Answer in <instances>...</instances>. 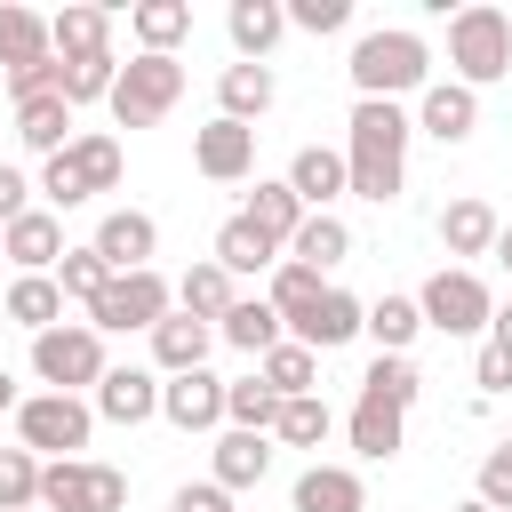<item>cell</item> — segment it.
Returning <instances> with one entry per match:
<instances>
[{
	"instance_id": "6da1fadb",
	"label": "cell",
	"mask_w": 512,
	"mask_h": 512,
	"mask_svg": "<svg viewBox=\"0 0 512 512\" xmlns=\"http://www.w3.org/2000/svg\"><path fill=\"white\" fill-rule=\"evenodd\" d=\"M352 136H344V192H360V200H400V176H408V136H416V120L400 112V104H352V120H344Z\"/></svg>"
},
{
	"instance_id": "7a4b0ae2",
	"label": "cell",
	"mask_w": 512,
	"mask_h": 512,
	"mask_svg": "<svg viewBox=\"0 0 512 512\" xmlns=\"http://www.w3.org/2000/svg\"><path fill=\"white\" fill-rule=\"evenodd\" d=\"M352 88L368 96V104H392V96H424L432 88V48L416 40V32H400V24H384V32H360V48H352Z\"/></svg>"
},
{
	"instance_id": "3957f363",
	"label": "cell",
	"mask_w": 512,
	"mask_h": 512,
	"mask_svg": "<svg viewBox=\"0 0 512 512\" xmlns=\"http://www.w3.org/2000/svg\"><path fill=\"white\" fill-rule=\"evenodd\" d=\"M448 64H456V80H464L472 96H480L488 80H504V72H512V16L488 8V0H480V8H456V16H448Z\"/></svg>"
},
{
	"instance_id": "277c9868",
	"label": "cell",
	"mask_w": 512,
	"mask_h": 512,
	"mask_svg": "<svg viewBox=\"0 0 512 512\" xmlns=\"http://www.w3.org/2000/svg\"><path fill=\"white\" fill-rule=\"evenodd\" d=\"M32 376L48 392H80V384H104V336L88 320H56L48 336H32Z\"/></svg>"
},
{
	"instance_id": "5b68a950",
	"label": "cell",
	"mask_w": 512,
	"mask_h": 512,
	"mask_svg": "<svg viewBox=\"0 0 512 512\" xmlns=\"http://www.w3.org/2000/svg\"><path fill=\"white\" fill-rule=\"evenodd\" d=\"M184 96V64L176 56H136V64H120V80H112V120L120 128H152V120H168V104Z\"/></svg>"
},
{
	"instance_id": "8992f818",
	"label": "cell",
	"mask_w": 512,
	"mask_h": 512,
	"mask_svg": "<svg viewBox=\"0 0 512 512\" xmlns=\"http://www.w3.org/2000/svg\"><path fill=\"white\" fill-rule=\"evenodd\" d=\"M16 432H24V448L32 456H72V448H88V432H96V408L88 400H72V392H40V400H16Z\"/></svg>"
},
{
	"instance_id": "52a82bcc",
	"label": "cell",
	"mask_w": 512,
	"mask_h": 512,
	"mask_svg": "<svg viewBox=\"0 0 512 512\" xmlns=\"http://www.w3.org/2000/svg\"><path fill=\"white\" fill-rule=\"evenodd\" d=\"M416 312H424V328H440V336H472V328H488L496 296H488V280H480V272L448 264V272H432V280H424Z\"/></svg>"
},
{
	"instance_id": "ba28073f",
	"label": "cell",
	"mask_w": 512,
	"mask_h": 512,
	"mask_svg": "<svg viewBox=\"0 0 512 512\" xmlns=\"http://www.w3.org/2000/svg\"><path fill=\"white\" fill-rule=\"evenodd\" d=\"M40 504H48V512H120V504H128V472L80 464V456L40 464Z\"/></svg>"
},
{
	"instance_id": "9c48e42d",
	"label": "cell",
	"mask_w": 512,
	"mask_h": 512,
	"mask_svg": "<svg viewBox=\"0 0 512 512\" xmlns=\"http://www.w3.org/2000/svg\"><path fill=\"white\" fill-rule=\"evenodd\" d=\"M168 280L160 272H112L104 288H96V304H88V328L104 336V328H160L168 320Z\"/></svg>"
},
{
	"instance_id": "30bf717a",
	"label": "cell",
	"mask_w": 512,
	"mask_h": 512,
	"mask_svg": "<svg viewBox=\"0 0 512 512\" xmlns=\"http://www.w3.org/2000/svg\"><path fill=\"white\" fill-rule=\"evenodd\" d=\"M88 248L104 256V272H152L160 232H152V216H144V208H112V216L96 224V240H88Z\"/></svg>"
},
{
	"instance_id": "8fae6325",
	"label": "cell",
	"mask_w": 512,
	"mask_h": 512,
	"mask_svg": "<svg viewBox=\"0 0 512 512\" xmlns=\"http://www.w3.org/2000/svg\"><path fill=\"white\" fill-rule=\"evenodd\" d=\"M416 128H424L432 144H464V136L480 128V96H472L464 80H432V88L416 96Z\"/></svg>"
},
{
	"instance_id": "7c38bea8",
	"label": "cell",
	"mask_w": 512,
	"mask_h": 512,
	"mask_svg": "<svg viewBox=\"0 0 512 512\" xmlns=\"http://www.w3.org/2000/svg\"><path fill=\"white\" fill-rule=\"evenodd\" d=\"M160 416H168L176 432H208V424H224V376H208V368L168 376V384H160Z\"/></svg>"
},
{
	"instance_id": "4fadbf2b",
	"label": "cell",
	"mask_w": 512,
	"mask_h": 512,
	"mask_svg": "<svg viewBox=\"0 0 512 512\" xmlns=\"http://www.w3.org/2000/svg\"><path fill=\"white\" fill-rule=\"evenodd\" d=\"M192 160H200V176H216V184H232V176H248L256 168V128H240V120H208L200 136H192Z\"/></svg>"
},
{
	"instance_id": "5bb4252c",
	"label": "cell",
	"mask_w": 512,
	"mask_h": 512,
	"mask_svg": "<svg viewBox=\"0 0 512 512\" xmlns=\"http://www.w3.org/2000/svg\"><path fill=\"white\" fill-rule=\"evenodd\" d=\"M288 192L304 200V216H328V200H344V152L304 144V152L288 160Z\"/></svg>"
},
{
	"instance_id": "9a60e30c",
	"label": "cell",
	"mask_w": 512,
	"mask_h": 512,
	"mask_svg": "<svg viewBox=\"0 0 512 512\" xmlns=\"http://www.w3.org/2000/svg\"><path fill=\"white\" fill-rule=\"evenodd\" d=\"M0 256H16L24 272H48V264H64V224L48 208H24L16 224H0Z\"/></svg>"
},
{
	"instance_id": "2e32d148",
	"label": "cell",
	"mask_w": 512,
	"mask_h": 512,
	"mask_svg": "<svg viewBox=\"0 0 512 512\" xmlns=\"http://www.w3.org/2000/svg\"><path fill=\"white\" fill-rule=\"evenodd\" d=\"M360 312H368L360 296L328 288V296H320V304L296 320V344H304V352H336V344H352V336H360Z\"/></svg>"
},
{
	"instance_id": "e0dca14e",
	"label": "cell",
	"mask_w": 512,
	"mask_h": 512,
	"mask_svg": "<svg viewBox=\"0 0 512 512\" xmlns=\"http://www.w3.org/2000/svg\"><path fill=\"white\" fill-rule=\"evenodd\" d=\"M296 512H368V488L344 464H304L296 472Z\"/></svg>"
},
{
	"instance_id": "ac0fdd59",
	"label": "cell",
	"mask_w": 512,
	"mask_h": 512,
	"mask_svg": "<svg viewBox=\"0 0 512 512\" xmlns=\"http://www.w3.org/2000/svg\"><path fill=\"white\" fill-rule=\"evenodd\" d=\"M104 40H112V8H56V16H48V48H56V64L104 56Z\"/></svg>"
},
{
	"instance_id": "d6986e66",
	"label": "cell",
	"mask_w": 512,
	"mask_h": 512,
	"mask_svg": "<svg viewBox=\"0 0 512 512\" xmlns=\"http://www.w3.org/2000/svg\"><path fill=\"white\" fill-rule=\"evenodd\" d=\"M224 32H232L240 64H264V48L288 32V8H280V0H232V8H224Z\"/></svg>"
},
{
	"instance_id": "ffe728a7",
	"label": "cell",
	"mask_w": 512,
	"mask_h": 512,
	"mask_svg": "<svg viewBox=\"0 0 512 512\" xmlns=\"http://www.w3.org/2000/svg\"><path fill=\"white\" fill-rule=\"evenodd\" d=\"M208 344H216V328L192 320V312H168V320L152 328V360H160L168 376H192V368L208 360Z\"/></svg>"
},
{
	"instance_id": "44dd1931",
	"label": "cell",
	"mask_w": 512,
	"mask_h": 512,
	"mask_svg": "<svg viewBox=\"0 0 512 512\" xmlns=\"http://www.w3.org/2000/svg\"><path fill=\"white\" fill-rule=\"evenodd\" d=\"M96 416H112V424H144V416H160V384H152L144 368H104V384H96Z\"/></svg>"
},
{
	"instance_id": "7402d4cb",
	"label": "cell",
	"mask_w": 512,
	"mask_h": 512,
	"mask_svg": "<svg viewBox=\"0 0 512 512\" xmlns=\"http://www.w3.org/2000/svg\"><path fill=\"white\" fill-rule=\"evenodd\" d=\"M240 216H248L272 248H288V240H296V224H304V200L288 192V176H272V184H256V192H248V208H240Z\"/></svg>"
},
{
	"instance_id": "603a6c76",
	"label": "cell",
	"mask_w": 512,
	"mask_h": 512,
	"mask_svg": "<svg viewBox=\"0 0 512 512\" xmlns=\"http://www.w3.org/2000/svg\"><path fill=\"white\" fill-rule=\"evenodd\" d=\"M264 472H272V440H264V432H224V440H216V488H224V496H232V488H256Z\"/></svg>"
},
{
	"instance_id": "cb8c5ba5",
	"label": "cell",
	"mask_w": 512,
	"mask_h": 512,
	"mask_svg": "<svg viewBox=\"0 0 512 512\" xmlns=\"http://www.w3.org/2000/svg\"><path fill=\"white\" fill-rule=\"evenodd\" d=\"M56 48H48V16H32V8H16V0H0V64L8 72H24V64H48Z\"/></svg>"
},
{
	"instance_id": "d4e9b609",
	"label": "cell",
	"mask_w": 512,
	"mask_h": 512,
	"mask_svg": "<svg viewBox=\"0 0 512 512\" xmlns=\"http://www.w3.org/2000/svg\"><path fill=\"white\" fill-rule=\"evenodd\" d=\"M128 32L144 40V56H176V40L192 32V8L184 0H136L128 8Z\"/></svg>"
},
{
	"instance_id": "484cf974",
	"label": "cell",
	"mask_w": 512,
	"mask_h": 512,
	"mask_svg": "<svg viewBox=\"0 0 512 512\" xmlns=\"http://www.w3.org/2000/svg\"><path fill=\"white\" fill-rule=\"evenodd\" d=\"M16 136H24L40 160H56V152L72 144V104H64V96H32V104H16Z\"/></svg>"
},
{
	"instance_id": "4316f807",
	"label": "cell",
	"mask_w": 512,
	"mask_h": 512,
	"mask_svg": "<svg viewBox=\"0 0 512 512\" xmlns=\"http://www.w3.org/2000/svg\"><path fill=\"white\" fill-rule=\"evenodd\" d=\"M440 240H448V256H488L496 248V208L488 200H448L440 208Z\"/></svg>"
},
{
	"instance_id": "83f0119b",
	"label": "cell",
	"mask_w": 512,
	"mask_h": 512,
	"mask_svg": "<svg viewBox=\"0 0 512 512\" xmlns=\"http://www.w3.org/2000/svg\"><path fill=\"white\" fill-rule=\"evenodd\" d=\"M8 320L32 328V336H48V328L64 320V288H56L48 272H16V288H8Z\"/></svg>"
},
{
	"instance_id": "f1b7e54d",
	"label": "cell",
	"mask_w": 512,
	"mask_h": 512,
	"mask_svg": "<svg viewBox=\"0 0 512 512\" xmlns=\"http://www.w3.org/2000/svg\"><path fill=\"white\" fill-rule=\"evenodd\" d=\"M216 336H224V344H240V352H256V360H264V352H272V344H280V312H272V304H264V296H232V312H224V320H216Z\"/></svg>"
},
{
	"instance_id": "f546056e",
	"label": "cell",
	"mask_w": 512,
	"mask_h": 512,
	"mask_svg": "<svg viewBox=\"0 0 512 512\" xmlns=\"http://www.w3.org/2000/svg\"><path fill=\"white\" fill-rule=\"evenodd\" d=\"M344 256H352L344 216H304L296 240H288V264H312V272H328V264H344Z\"/></svg>"
},
{
	"instance_id": "4dcf8cb0",
	"label": "cell",
	"mask_w": 512,
	"mask_h": 512,
	"mask_svg": "<svg viewBox=\"0 0 512 512\" xmlns=\"http://www.w3.org/2000/svg\"><path fill=\"white\" fill-rule=\"evenodd\" d=\"M176 304H184L192 320H208V328H216V320L232 312V272H224L216 256H208V264H192V272L176 280Z\"/></svg>"
},
{
	"instance_id": "1f68e13d",
	"label": "cell",
	"mask_w": 512,
	"mask_h": 512,
	"mask_svg": "<svg viewBox=\"0 0 512 512\" xmlns=\"http://www.w3.org/2000/svg\"><path fill=\"white\" fill-rule=\"evenodd\" d=\"M416 328H424L416 296H376V304L360 312V336H376V352H408V344H416Z\"/></svg>"
},
{
	"instance_id": "d6a6232c",
	"label": "cell",
	"mask_w": 512,
	"mask_h": 512,
	"mask_svg": "<svg viewBox=\"0 0 512 512\" xmlns=\"http://www.w3.org/2000/svg\"><path fill=\"white\" fill-rule=\"evenodd\" d=\"M256 376H264V392H272V400H304V392H312V376H320V360H312L304 344H272V352L256 360Z\"/></svg>"
},
{
	"instance_id": "836d02e7",
	"label": "cell",
	"mask_w": 512,
	"mask_h": 512,
	"mask_svg": "<svg viewBox=\"0 0 512 512\" xmlns=\"http://www.w3.org/2000/svg\"><path fill=\"white\" fill-rule=\"evenodd\" d=\"M352 448L368 456V464H384V456H400V408H384V400H352Z\"/></svg>"
},
{
	"instance_id": "e575fe53",
	"label": "cell",
	"mask_w": 512,
	"mask_h": 512,
	"mask_svg": "<svg viewBox=\"0 0 512 512\" xmlns=\"http://www.w3.org/2000/svg\"><path fill=\"white\" fill-rule=\"evenodd\" d=\"M216 96H224V120H240V128H248V120L272 104V72H264V64H224Z\"/></svg>"
},
{
	"instance_id": "d590c367",
	"label": "cell",
	"mask_w": 512,
	"mask_h": 512,
	"mask_svg": "<svg viewBox=\"0 0 512 512\" xmlns=\"http://www.w3.org/2000/svg\"><path fill=\"white\" fill-rule=\"evenodd\" d=\"M216 264H224V272L240 280V272H264V264H280V248H272V240H264V232L248 224V216H232V224L216 232Z\"/></svg>"
},
{
	"instance_id": "8d00e7d4",
	"label": "cell",
	"mask_w": 512,
	"mask_h": 512,
	"mask_svg": "<svg viewBox=\"0 0 512 512\" xmlns=\"http://www.w3.org/2000/svg\"><path fill=\"white\" fill-rule=\"evenodd\" d=\"M320 296H328V280H320L312 264H288V256H280V272H272V296H264V304H272V312H280V320L296 328V320H304V312H312Z\"/></svg>"
},
{
	"instance_id": "74e56055",
	"label": "cell",
	"mask_w": 512,
	"mask_h": 512,
	"mask_svg": "<svg viewBox=\"0 0 512 512\" xmlns=\"http://www.w3.org/2000/svg\"><path fill=\"white\" fill-rule=\"evenodd\" d=\"M360 392H368V400H384V408H400V416H408V400H416V392H424V376H416V368H408V352H376V360H368V376H360Z\"/></svg>"
},
{
	"instance_id": "f35d334b",
	"label": "cell",
	"mask_w": 512,
	"mask_h": 512,
	"mask_svg": "<svg viewBox=\"0 0 512 512\" xmlns=\"http://www.w3.org/2000/svg\"><path fill=\"white\" fill-rule=\"evenodd\" d=\"M112 80H120V56H112V48H104V56H80V64H56V96H64V104L112 96Z\"/></svg>"
},
{
	"instance_id": "ab89813d",
	"label": "cell",
	"mask_w": 512,
	"mask_h": 512,
	"mask_svg": "<svg viewBox=\"0 0 512 512\" xmlns=\"http://www.w3.org/2000/svg\"><path fill=\"white\" fill-rule=\"evenodd\" d=\"M272 432H280L288 448H320V440H328V400H320V392H304V400H280Z\"/></svg>"
},
{
	"instance_id": "60d3db41",
	"label": "cell",
	"mask_w": 512,
	"mask_h": 512,
	"mask_svg": "<svg viewBox=\"0 0 512 512\" xmlns=\"http://www.w3.org/2000/svg\"><path fill=\"white\" fill-rule=\"evenodd\" d=\"M224 416H232V432H272L280 400L264 392V376H248V384H224Z\"/></svg>"
},
{
	"instance_id": "b9f144b4",
	"label": "cell",
	"mask_w": 512,
	"mask_h": 512,
	"mask_svg": "<svg viewBox=\"0 0 512 512\" xmlns=\"http://www.w3.org/2000/svg\"><path fill=\"white\" fill-rule=\"evenodd\" d=\"M40 504V456L32 448H0V512Z\"/></svg>"
},
{
	"instance_id": "7bdbcfd3",
	"label": "cell",
	"mask_w": 512,
	"mask_h": 512,
	"mask_svg": "<svg viewBox=\"0 0 512 512\" xmlns=\"http://www.w3.org/2000/svg\"><path fill=\"white\" fill-rule=\"evenodd\" d=\"M72 168H80L88 192H112L120 184V144L112 136H72Z\"/></svg>"
},
{
	"instance_id": "ee69618b",
	"label": "cell",
	"mask_w": 512,
	"mask_h": 512,
	"mask_svg": "<svg viewBox=\"0 0 512 512\" xmlns=\"http://www.w3.org/2000/svg\"><path fill=\"white\" fill-rule=\"evenodd\" d=\"M48 280H56L64 296H88V304H96V288H104L112 272H104V256H96V248H64V264H56Z\"/></svg>"
},
{
	"instance_id": "f6af8a7d",
	"label": "cell",
	"mask_w": 512,
	"mask_h": 512,
	"mask_svg": "<svg viewBox=\"0 0 512 512\" xmlns=\"http://www.w3.org/2000/svg\"><path fill=\"white\" fill-rule=\"evenodd\" d=\"M40 192H48V216H56V208H80V200H88V184H80V168H72V144H64V152H56L48 168H40Z\"/></svg>"
},
{
	"instance_id": "bcb514c9",
	"label": "cell",
	"mask_w": 512,
	"mask_h": 512,
	"mask_svg": "<svg viewBox=\"0 0 512 512\" xmlns=\"http://www.w3.org/2000/svg\"><path fill=\"white\" fill-rule=\"evenodd\" d=\"M480 504H488V512H512V440H496V448L480 456Z\"/></svg>"
},
{
	"instance_id": "7dc6e473",
	"label": "cell",
	"mask_w": 512,
	"mask_h": 512,
	"mask_svg": "<svg viewBox=\"0 0 512 512\" xmlns=\"http://www.w3.org/2000/svg\"><path fill=\"white\" fill-rule=\"evenodd\" d=\"M344 16H352V0H296L288 8L296 32H344Z\"/></svg>"
},
{
	"instance_id": "c3c4849f",
	"label": "cell",
	"mask_w": 512,
	"mask_h": 512,
	"mask_svg": "<svg viewBox=\"0 0 512 512\" xmlns=\"http://www.w3.org/2000/svg\"><path fill=\"white\" fill-rule=\"evenodd\" d=\"M168 512H240V504H232L216 480H192V488H176V504H168Z\"/></svg>"
},
{
	"instance_id": "681fc988",
	"label": "cell",
	"mask_w": 512,
	"mask_h": 512,
	"mask_svg": "<svg viewBox=\"0 0 512 512\" xmlns=\"http://www.w3.org/2000/svg\"><path fill=\"white\" fill-rule=\"evenodd\" d=\"M480 392H512V360L496 344H480Z\"/></svg>"
},
{
	"instance_id": "f907efd6",
	"label": "cell",
	"mask_w": 512,
	"mask_h": 512,
	"mask_svg": "<svg viewBox=\"0 0 512 512\" xmlns=\"http://www.w3.org/2000/svg\"><path fill=\"white\" fill-rule=\"evenodd\" d=\"M24 192H32V184H24V176L0 160V224H16V216H24Z\"/></svg>"
},
{
	"instance_id": "816d5d0a",
	"label": "cell",
	"mask_w": 512,
	"mask_h": 512,
	"mask_svg": "<svg viewBox=\"0 0 512 512\" xmlns=\"http://www.w3.org/2000/svg\"><path fill=\"white\" fill-rule=\"evenodd\" d=\"M488 344L512 360V304H496V312H488Z\"/></svg>"
},
{
	"instance_id": "f5cc1de1",
	"label": "cell",
	"mask_w": 512,
	"mask_h": 512,
	"mask_svg": "<svg viewBox=\"0 0 512 512\" xmlns=\"http://www.w3.org/2000/svg\"><path fill=\"white\" fill-rule=\"evenodd\" d=\"M496 256H504V264H512V224H496Z\"/></svg>"
},
{
	"instance_id": "db71d44e",
	"label": "cell",
	"mask_w": 512,
	"mask_h": 512,
	"mask_svg": "<svg viewBox=\"0 0 512 512\" xmlns=\"http://www.w3.org/2000/svg\"><path fill=\"white\" fill-rule=\"evenodd\" d=\"M0 408H16V376L8 368H0Z\"/></svg>"
},
{
	"instance_id": "11a10c76",
	"label": "cell",
	"mask_w": 512,
	"mask_h": 512,
	"mask_svg": "<svg viewBox=\"0 0 512 512\" xmlns=\"http://www.w3.org/2000/svg\"><path fill=\"white\" fill-rule=\"evenodd\" d=\"M456 512H488V504H480V496H472V504H456Z\"/></svg>"
}]
</instances>
